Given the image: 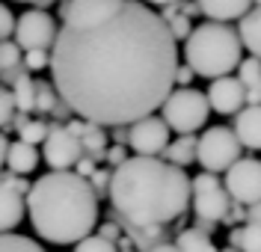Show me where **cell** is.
Returning a JSON list of instances; mask_svg holds the SVG:
<instances>
[{"mask_svg":"<svg viewBox=\"0 0 261 252\" xmlns=\"http://www.w3.org/2000/svg\"><path fill=\"white\" fill-rule=\"evenodd\" d=\"M50 116H57V125H60V119H68V116H71V110H68L63 101H60V104L54 107V113H50Z\"/></svg>","mask_w":261,"mask_h":252,"instance_id":"cell-41","label":"cell"},{"mask_svg":"<svg viewBox=\"0 0 261 252\" xmlns=\"http://www.w3.org/2000/svg\"><path fill=\"white\" fill-rule=\"evenodd\" d=\"M193 77H196V74H193L187 66H178V68H175V77H172V83H178V89H187V86L193 83Z\"/></svg>","mask_w":261,"mask_h":252,"instance_id":"cell-38","label":"cell"},{"mask_svg":"<svg viewBox=\"0 0 261 252\" xmlns=\"http://www.w3.org/2000/svg\"><path fill=\"white\" fill-rule=\"evenodd\" d=\"M21 60H24V53L18 50L15 42H0V74H3V80L9 86H12V80L24 71Z\"/></svg>","mask_w":261,"mask_h":252,"instance_id":"cell-23","label":"cell"},{"mask_svg":"<svg viewBox=\"0 0 261 252\" xmlns=\"http://www.w3.org/2000/svg\"><path fill=\"white\" fill-rule=\"evenodd\" d=\"M205 101L214 113L220 116H238L244 110V86L238 83V77H220V80H211L208 92H205Z\"/></svg>","mask_w":261,"mask_h":252,"instance_id":"cell-14","label":"cell"},{"mask_svg":"<svg viewBox=\"0 0 261 252\" xmlns=\"http://www.w3.org/2000/svg\"><path fill=\"white\" fill-rule=\"evenodd\" d=\"M6 149H9V139L0 134V169L6 166Z\"/></svg>","mask_w":261,"mask_h":252,"instance_id":"cell-43","label":"cell"},{"mask_svg":"<svg viewBox=\"0 0 261 252\" xmlns=\"http://www.w3.org/2000/svg\"><path fill=\"white\" fill-rule=\"evenodd\" d=\"M166 146H169V128L163 125L161 116H146L128 128L125 149L134 151V157H161Z\"/></svg>","mask_w":261,"mask_h":252,"instance_id":"cell-10","label":"cell"},{"mask_svg":"<svg viewBox=\"0 0 261 252\" xmlns=\"http://www.w3.org/2000/svg\"><path fill=\"white\" fill-rule=\"evenodd\" d=\"M184 60H187V68L193 74L205 77V80H220L241 66L244 48H241V39L234 33V27L205 21V24H196L193 33L187 36Z\"/></svg>","mask_w":261,"mask_h":252,"instance_id":"cell-4","label":"cell"},{"mask_svg":"<svg viewBox=\"0 0 261 252\" xmlns=\"http://www.w3.org/2000/svg\"><path fill=\"white\" fill-rule=\"evenodd\" d=\"M175 246L178 252H217L211 235H202L196 229H181L178 237H175Z\"/></svg>","mask_w":261,"mask_h":252,"instance_id":"cell-24","label":"cell"},{"mask_svg":"<svg viewBox=\"0 0 261 252\" xmlns=\"http://www.w3.org/2000/svg\"><path fill=\"white\" fill-rule=\"evenodd\" d=\"M95 169H98V163L92 160V157H86V154H83L81 160L74 163V169H71V172H74V175H81L83 181H89V178L95 175Z\"/></svg>","mask_w":261,"mask_h":252,"instance_id":"cell-36","label":"cell"},{"mask_svg":"<svg viewBox=\"0 0 261 252\" xmlns=\"http://www.w3.org/2000/svg\"><path fill=\"white\" fill-rule=\"evenodd\" d=\"M228 249L234 252H261V226L244 222L241 229L228 232Z\"/></svg>","mask_w":261,"mask_h":252,"instance_id":"cell-20","label":"cell"},{"mask_svg":"<svg viewBox=\"0 0 261 252\" xmlns=\"http://www.w3.org/2000/svg\"><path fill=\"white\" fill-rule=\"evenodd\" d=\"M9 95H12V104H15V113H24L27 116L33 110V98H36V80H33L27 71H21L15 80H12Z\"/></svg>","mask_w":261,"mask_h":252,"instance_id":"cell-22","label":"cell"},{"mask_svg":"<svg viewBox=\"0 0 261 252\" xmlns=\"http://www.w3.org/2000/svg\"><path fill=\"white\" fill-rule=\"evenodd\" d=\"M241 151L244 149H241L238 136L231 134V128L214 125V128H205L202 136L196 139V163L208 175H220L241 160Z\"/></svg>","mask_w":261,"mask_h":252,"instance_id":"cell-6","label":"cell"},{"mask_svg":"<svg viewBox=\"0 0 261 252\" xmlns=\"http://www.w3.org/2000/svg\"><path fill=\"white\" fill-rule=\"evenodd\" d=\"M238 83L246 89H261V63L252 57H244L241 66H238Z\"/></svg>","mask_w":261,"mask_h":252,"instance_id":"cell-26","label":"cell"},{"mask_svg":"<svg viewBox=\"0 0 261 252\" xmlns=\"http://www.w3.org/2000/svg\"><path fill=\"white\" fill-rule=\"evenodd\" d=\"M30 184L18 175H0V235H12L24 219V196Z\"/></svg>","mask_w":261,"mask_h":252,"instance_id":"cell-12","label":"cell"},{"mask_svg":"<svg viewBox=\"0 0 261 252\" xmlns=\"http://www.w3.org/2000/svg\"><path fill=\"white\" fill-rule=\"evenodd\" d=\"M98 237H104V240L116 243V240L122 237V226L113 222V219H110V222H101V226H98Z\"/></svg>","mask_w":261,"mask_h":252,"instance_id":"cell-37","label":"cell"},{"mask_svg":"<svg viewBox=\"0 0 261 252\" xmlns=\"http://www.w3.org/2000/svg\"><path fill=\"white\" fill-rule=\"evenodd\" d=\"M15 116V104H12V95L9 89L0 83V128H9V122Z\"/></svg>","mask_w":261,"mask_h":252,"instance_id":"cell-32","label":"cell"},{"mask_svg":"<svg viewBox=\"0 0 261 252\" xmlns=\"http://www.w3.org/2000/svg\"><path fill=\"white\" fill-rule=\"evenodd\" d=\"M27 122H30V116H24V113H15V116H12V122H9V128H15V131H21V128H24Z\"/></svg>","mask_w":261,"mask_h":252,"instance_id":"cell-42","label":"cell"},{"mask_svg":"<svg viewBox=\"0 0 261 252\" xmlns=\"http://www.w3.org/2000/svg\"><path fill=\"white\" fill-rule=\"evenodd\" d=\"M252 6L246 0H205L199 3V12L214 21V24H231V21H241Z\"/></svg>","mask_w":261,"mask_h":252,"instance_id":"cell-16","label":"cell"},{"mask_svg":"<svg viewBox=\"0 0 261 252\" xmlns=\"http://www.w3.org/2000/svg\"><path fill=\"white\" fill-rule=\"evenodd\" d=\"M110 172H113V169H95V175L89 178V187H92L95 199L107 196V190H110Z\"/></svg>","mask_w":261,"mask_h":252,"instance_id":"cell-33","label":"cell"},{"mask_svg":"<svg viewBox=\"0 0 261 252\" xmlns=\"http://www.w3.org/2000/svg\"><path fill=\"white\" fill-rule=\"evenodd\" d=\"M107 199L125 232H163L190 208V178L161 157H128L110 172Z\"/></svg>","mask_w":261,"mask_h":252,"instance_id":"cell-2","label":"cell"},{"mask_svg":"<svg viewBox=\"0 0 261 252\" xmlns=\"http://www.w3.org/2000/svg\"><path fill=\"white\" fill-rule=\"evenodd\" d=\"M81 157H83L81 139L68 134L65 125H50L48 136L42 143V160L50 166V172H71Z\"/></svg>","mask_w":261,"mask_h":252,"instance_id":"cell-11","label":"cell"},{"mask_svg":"<svg viewBox=\"0 0 261 252\" xmlns=\"http://www.w3.org/2000/svg\"><path fill=\"white\" fill-rule=\"evenodd\" d=\"M163 163H169V166H190L196 163V136H178V139H169V146L163 149L161 154Z\"/></svg>","mask_w":261,"mask_h":252,"instance_id":"cell-19","label":"cell"},{"mask_svg":"<svg viewBox=\"0 0 261 252\" xmlns=\"http://www.w3.org/2000/svg\"><path fill=\"white\" fill-rule=\"evenodd\" d=\"M246 222L261 226V202H255V205H249V208H246Z\"/></svg>","mask_w":261,"mask_h":252,"instance_id":"cell-40","label":"cell"},{"mask_svg":"<svg viewBox=\"0 0 261 252\" xmlns=\"http://www.w3.org/2000/svg\"><path fill=\"white\" fill-rule=\"evenodd\" d=\"M21 66H24L27 74L30 71H45L50 66V50H27L24 60H21Z\"/></svg>","mask_w":261,"mask_h":252,"instance_id":"cell-30","label":"cell"},{"mask_svg":"<svg viewBox=\"0 0 261 252\" xmlns=\"http://www.w3.org/2000/svg\"><path fill=\"white\" fill-rule=\"evenodd\" d=\"M33 232L57 246L81 243L98 226V199L89 181L74 172H45L24 196Z\"/></svg>","mask_w":261,"mask_h":252,"instance_id":"cell-3","label":"cell"},{"mask_svg":"<svg viewBox=\"0 0 261 252\" xmlns=\"http://www.w3.org/2000/svg\"><path fill=\"white\" fill-rule=\"evenodd\" d=\"M226 196L231 199V205L249 208L261 202V160L255 157H241L234 166L226 172Z\"/></svg>","mask_w":261,"mask_h":252,"instance_id":"cell-9","label":"cell"},{"mask_svg":"<svg viewBox=\"0 0 261 252\" xmlns=\"http://www.w3.org/2000/svg\"><path fill=\"white\" fill-rule=\"evenodd\" d=\"M122 252H137V249H122Z\"/></svg>","mask_w":261,"mask_h":252,"instance_id":"cell-46","label":"cell"},{"mask_svg":"<svg viewBox=\"0 0 261 252\" xmlns=\"http://www.w3.org/2000/svg\"><path fill=\"white\" fill-rule=\"evenodd\" d=\"M57 21L50 12H42V9H27L21 12L15 21V30H12V42L18 45L21 53L27 50H50L54 42H57Z\"/></svg>","mask_w":261,"mask_h":252,"instance_id":"cell-8","label":"cell"},{"mask_svg":"<svg viewBox=\"0 0 261 252\" xmlns=\"http://www.w3.org/2000/svg\"><path fill=\"white\" fill-rule=\"evenodd\" d=\"M190 208H193L196 219L205 222H226L228 211H231V199L226 196V187L217 175L199 172L196 178H190Z\"/></svg>","mask_w":261,"mask_h":252,"instance_id":"cell-7","label":"cell"},{"mask_svg":"<svg viewBox=\"0 0 261 252\" xmlns=\"http://www.w3.org/2000/svg\"><path fill=\"white\" fill-rule=\"evenodd\" d=\"M48 131H50V125L45 122V119H30V122H27V125H24V128L18 131V139L36 149V143H45Z\"/></svg>","mask_w":261,"mask_h":252,"instance_id":"cell-28","label":"cell"},{"mask_svg":"<svg viewBox=\"0 0 261 252\" xmlns=\"http://www.w3.org/2000/svg\"><path fill=\"white\" fill-rule=\"evenodd\" d=\"M231 134L238 136L241 149L261 151V104L258 107H244V110L234 116Z\"/></svg>","mask_w":261,"mask_h":252,"instance_id":"cell-15","label":"cell"},{"mask_svg":"<svg viewBox=\"0 0 261 252\" xmlns=\"http://www.w3.org/2000/svg\"><path fill=\"white\" fill-rule=\"evenodd\" d=\"M128 157H130V154H128V149H125V146H107V151H104V157H101V160H107V163H110V169H113V166H122Z\"/></svg>","mask_w":261,"mask_h":252,"instance_id":"cell-35","label":"cell"},{"mask_svg":"<svg viewBox=\"0 0 261 252\" xmlns=\"http://www.w3.org/2000/svg\"><path fill=\"white\" fill-rule=\"evenodd\" d=\"M48 68L71 116L98 128H130L169 98L178 45L154 9L122 0L107 21L60 27Z\"/></svg>","mask_w":261,"mask_h":252,"instance_id":"cell-1","label":"cell"},{"mask_svg":"<svg viewBox=\"0 0 261 252\" xmlns=\"http://www.w3.org/2000/svg\"><path fill=\"white\" fill-rule=\"evenodd\" d=\"M234 222H246V208H241V205H231V211H228V217L223 226H234Z\"/></svg>","mask_w":261,"mask_h":252,"instance_id":"cell-39","label":"cell"},{"mask_svg":"<svg viewBox=\"0 0 261 252\" xmlns=\"http://www.w3.org/2000/svg\"><path fill=\"white\" fill-rule=\"evenodd\" d=\"M12 30H15V15H12V9H9V6H3V3H0V42H9Z\"/></svg>","mask_w":261,"mask_h":252,"instance_id":"cell-34","label":"cell"},{"mask_svg":"<svg viewBox=\"0 0 261 252\" xmlns=\"http://www.w3.org/2000/svg\"><path fill=\"white\" fill-rule=\"evenodd\" d=\"M39 149H33L27 143H9V149H6V166L9 169V175H18V178H24V175H30L33 169L39 166Z\"/></svg>","mask_w":261,"mask_h":252,"instance_id":"cell-18","label":"cell"},{"mask_svg":"<svg viewBox=\"0 0 261 252\" xmlns=\"http://www.w3.org/2000/svg\"><path fill=\"white\" fill-rule=\"evenodd\" d=\"M74 252H119V249H116V243H110V240H104V237H98V235H89L74 246Z\"/></svg>","mask_w":261,"mask_h":252,"instance_id":"cell-31","label":"cell"},{"mask_svg":"<svg viewBox=\"0 0 261 252\" xmlns=\"http://www.w3.org/2000/svg\"><path fill=\"white\" fill-rule=\"evenodd\" d=\"M60 104V95H57V89L54 83L48 80H36V98H33V110H39V113H54V107Z\"/></svg>","mask_w":261,"mask_h":252,"instance_id":"cell-25","label":"cell"},{"mask_svg":"<svg viewBox=\"0 0 261 252\" xmlns=\"http://www.w3.org/2000/svg\"><path fill=\"white\" fill-rule=\"evenodd\" d=\"M217 252H234V249H228V246H226V249H217Z\"/></svg>","mask_w":261,"mask_h":252,"instance_id":"cell-45","label":"cell"},{"mask_svg":"<svg viewBox=\"0 0 261 252\" xmlns=\"http://www.w3.org/2000/svg\"><path fill=\"white\" fill-rule=\"evenodd\" d=\"M122 0H71L60 6V18L65 24L63 27H89L98 21H107L119 9Z\"/></svg>","mask_w":261,"mask_h":252,"instance_id":"cell-13","label":"cell"},{"mask_svg":"<svg viewBox=\"0 0 261 252\" xmlns=\"http://www.w3.org/2000/svg\"><path fill=\"white\" fill-rule=\"evenodd\" d=\"M166 30L172 36V42L178 45V42H187V36L193 33V21L184 18V15H175L172 21H166Z\"/></svg>","mask_w":261,"mask_h":252,"instance_id":"cell-29","label":"cell"},{"mask_svg":"<svg viewBox=\"0 0 261 252\" xmlns=\"http://www.w3.org/2000/svg\"><path fill=\"white\" fill-rule=\"evenodd\" d=\"M234 33L241 39V48L249 50V57L261 63V3L252 6V9L238 21V30H234Z\"/></svg>","mask_w":261,"mask_h":252,"instance_id":"cell-17","label":"cell"},{"mask_svg":"<svg viewBox=\"0 0 261 252\" xmlns=\"http://www.w3.org/2000/svg\"><path fill=\"white\" fill-rule=\"evenodd\" d=\"M0 252H45L39 240L33 237H24V235H0Z\"/></svg>","mask_w":261,"mask_h":252,"instance_id":"cell-27","label":"cell"},{"mask_svg":"<svg viewBox=\"0 0 261 252\" xmlns=\"http://www.w3.org/2000/svg\"><path fill=\"white\" fill-rule=\"evenodd\" d=\"M148 252H178V246H175V243H166V240H163V243H158L154 249H148Z\"/></svg>","mask_w":261,"mask_h":252,"instance_id":"cell-44","label":"cell"},{"mask_svg":"<svg viewBox=\"0 0 261 252\" xmlns=\"http://www.w3.org/2000/svg\"><path fill=\"white\" fill-rule=\"evenodd\" d=\"M77 139H81V149H83L86 157H92L95 163L104 157V151H107V131H104V128L83 122V131H81Z\"/></svg>","mask_w":261,"mask_h":252,"instance_id":"cell-21","label":"cell"},{"mask_svg":"<svg viewBox=\"0 0 261 252\" xmlns=\"http://www.w3.org/2000/svg\"><path fill=\"white\" fill-rule=\"evenodd\" d=\"M208 113H211V107L205 101V92H199L193 86L172 89L161 107L163 125L169 131H175L178 136H193L196 131H202L208 125Z\"/></svg>","mask_w":261,"mask_h":252,"instance_id":"cell-5","label":"cell"}]
</instances>
